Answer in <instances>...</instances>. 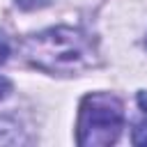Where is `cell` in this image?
Returning a JSON list of instances; mask_svg holds the SVG:
<instances>
[{"mask_svg": "<svg viewBox=\"0 0 147 147\" xmlns=\"http://www.w3.org/2000/svg\"><path fill=\"white\" fill-rule=\"evenodd\" d=\"M133 142H136V145H147V113H145V117L133 126Z\"/></svg>", "mask_w": 147, "mask_h": 147, "instance_id": "3", "label": "cell"}, {"mask_svg": "<svg viewBox=\"0 0 147 147\" xmlns=\"http://www.w3.org/2000/svg\"><path fill=\"white\" fill-rule=\"evenodd\" d=\"M138 101H140V106H142L145 113H147V92H140V94H138Z\"/></svg>", "mask_w": 147, "mask_h": 147, "instance_id": "7", "label": "cell"}, {"mask_svg": "<svg viewBox=\"0 0 147 147\" xmlns=\"http://www.w3.org/2000/svg\"><path fill=\"white\" fill-rule=\"evenodd\" d=\"M30 64L48 74H78L94 64L92 39L76 28H51L23 44Z\"/></svg>", "mask_w": 147, "mask_h": 147, "instance_id": "1", "label": "cell"}, {"mask_svg": "<svg viewBox=\"0 0 147 147\" xmlns=\"http://www.w3.org/2000/svg\"><path fill=\"white\" fill-rule=\"evenodd\" d=\"M9 90H11V83H9L7 78L0 76V99H5V96L9 94Z\"/></svg>", "mask_w": 147, "mask_h": 147, "instance_id": "6", "label": "cell"}, {"mask_svg": "<svg viewBox=\"0 0 147 147\" xmlns=\"http://www.w3.org/2000/svg\"><path fill=\"white\" fill-rule=\"evenodd\" d=\"M16 2H18V7H23V9H39V7L48 5V0H16Z\"/></svg>", "mask_w": 147, "mask_h": 147, "instance_id": "4", "label": "cell"}, {"mask_svg": "<svg viewBox=\"0 0 147 147\" xmlns=\"http://www.w3.org/2000/svg\"><path fill=\"white\" fill-rule=\"evenodd\" d=\"M124 113L122 103L113 94L94 92L80 103L78 115V145L83 147H108L122 131Z\"/></svg>", "mask_w": 147, "mask_h": 147, "instance_id": "2", "label": "cell"}, {"mask_svg": "<svg viewBox=\"0 0 147 147\" xmlns=\"http://www.w3.org/2000/svg\"><path fill=\"white\" fill-rule=\"evenodd\" d=\"M7 55H9V41H7V37L0 32V64L7 60Z\"/></svg>", "mask_w": 147, "mask_h": 147, "instance_id": "5", "label": "cell"}]
</instances>
